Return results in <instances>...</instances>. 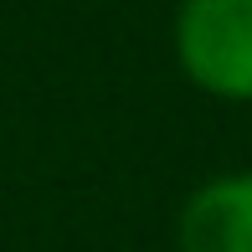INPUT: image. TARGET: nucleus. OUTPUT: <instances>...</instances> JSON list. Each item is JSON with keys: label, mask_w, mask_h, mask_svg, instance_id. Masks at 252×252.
<instances>
[{"label": "nucleus", "mask_w": 252, "mask_h": 252, "mask_svg": "<svg viewBox=\"0 0 252 252\" xmlns=\"http://www.w3.org/2000/svg\"><path fill=\"white\" fill-rule=\"evenodd\" d=\"M180 252H252V175H216L175 216Z\"/></svg>", "instance_id": "f03ea898"}, {"label": "nucleus", "mask_w": 252, "mask_h": 252, "mask_svg": "<svg viewBox=\"0 0 252 252\" xmlns=\"http://www.w3.org/2000/svg\"><path fill=\"white\" fill-rule=\"evenodd\" d=\"M175 62L201 93L252 103V0H180Z\"/></svg>", "instance_id": "f257e3e1"}]
</instances>
